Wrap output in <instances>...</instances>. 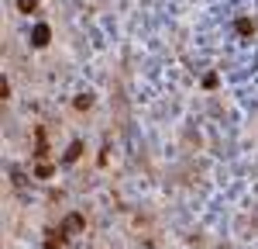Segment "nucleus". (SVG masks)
Masks as SVG:
<instances>
[{"label": "nucleus", "instance_id": "obj_2", "mask_svg": "<svg viewBox=\"0 0 258 249\" xmlns=\"http://www.w3.org/2000/svg\"><path fill=\"white\" fill-rule=\"evenodd\" d=\"M17 7H21V10H24V14H31V10H35V7H38V3H35V0H17Z\"/></svg>", "mask_w": 258, "mask_h": 249}, {"label": "nucleus", "instance_id": "obj_1", "mask_svg": "<svg viewBox=\"0 0 258 249\" xmlns=\"http://www.w3.org/2000/svg\"><path fill=\"white\" fill-rule=\"evenodd\" d=\"M35 45H49V28H45V24L35 28Z\"/></svg>", "mask_w": 258, "mask_h": 249}]
</instances>
